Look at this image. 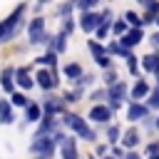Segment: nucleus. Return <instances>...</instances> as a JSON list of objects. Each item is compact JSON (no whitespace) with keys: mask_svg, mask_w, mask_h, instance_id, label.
Instances as JSON below:
<instances>
[{"mask_svg":"<svg viewBox=\"0 0 159 159\" xmlns=\"http://www.w3.org/2000/svg\"><path fill=\"white\" fill-rule=\"evenodd\" d=\"M127 20H129L132 25H139V22H142V20H139V17L134 15V12H127Z\"/></svg>","mask_w":159,"mask_h":159,"instance_id":"b1692460","label":"nucleus"},{"mask_svg":"<svg viewBox=\"0 0 159 159\" xmlns=\"http://www.w3.org/2000/svg\"><path fill=\"white\" fill-rule=\"evenodd\" d=\"M152 159H159V157H152Z\"/></svg>","mask_w":159,"mask_h":159,"instance_id":"c85d7f7f","label":"nucleus"},{"mask_svg":"<svg viewBox=\"0 0 159 159\" xmlns=\"http://www.w3.org/2000/svg\"><path fill=\"white\" fill-rule=\"evenodd\" d=\"M144 67H147V70H157V67H159V57H157V55L144 57Z\"/></svg>","mask_w":159,"mask_h":159,"instance_id":"a211bd4d","label":"nucleus"},{"mask_svg":"<svg viewBox=\"0 0 159 159\" xmlns=\"http://www.w3.org/2000/svg\"><path fill=\"white\" fill-rule=\"evenodd\" d=\"M97 25H99V15H94V12H84L82 15V22H80L82 30H97Z\"/></svg>","mask_w":159,"mask_h":159,"instance_id":"20e7f679","label":"nucleus"},{"mask_svg":"<svg viewBox=\"0 0 159 159\" xmlns=\"http://www.w3.org/2000/svg\"><path fill=\"white\" fill-rule=\"evenodd\" d=\"M139 40H142V30H132V32H124L122 45H124V47H132V45H137Z\"/></svg>","mask_w":159,"mask_h":159,"instance_id":"423d86ee","label":"nucleus"},{"mask_svg":"<svg viewBox=\"0 0 159 159\" xmlns=\"http://www.w3.org/2000/svg\"><path fill=\"white\" fill-rule=\"evenodd\" d=\"M55 50H57V52H62V50H65V35H57V42H55Z\"/></svg>","mask_w":159,"mask_h":159,"instance_id":"4be33fe9","label":"nucleus"},{"mask_svg":"<svg viewBox=\"0 0 159 159\" xmlns=\"http://www.w3.org/2000/svg\"><path fill=\"white\" fill-rule=\"evenodd\" d=\"M62 154H65V159H77L75 157V142L67 139V137L62 139Z\"/></svg>","mask_w":159,"mask_h":159,"instance_id":"9d476101","label":"nucleus"},{"mask_svg":"<svg viewBox=\"0 0 159 159\" xmlns=\"http://www.w3.org/2000/svg\"><path fill=\"white\" fill-rule=\"evenodd\" d=\"M124 144H127V147H137V144H139V132H137V129H129V132L124 134Z\"/></svg>","mask_w":159,"mask_h":159,"instance_id":"ddd939ff","label":"nucleus"},{"mask_svg":"<svg viewBox=\"0 0 159 159\" xmlns=\"http://www.w3.org/2000/svg\"><path fill=\"white\" fill-rule=\"evenodd\" d=\"M17 82H20L22 87H32V80H30L27 70H20V72H17Z\"/></svg>","mask_w":159,"mask_h":159,"instance_id":"2eb2a0df","label":"nucleus"},{"mask_svg":"<svg viewBox=\"0 0 159 159\" xmlns=\"http://www.w3.org/2000/svg\"><path fill=\"white\" fill-rule=\"evenodd\" d=\"M157 127H159V119H157Z\"/></svg>","mask_w":159,"mask_h":159,"instance_id":"7c9ffc66","label":"nucleus"},{"mask_svg":"<svg viewBox=\"0 0 159 159\" xmlns=\"http://www.w3.org/2000/svg\"><path fill=\"white\" fill-rule=\"evenodd\" d=\"M89 50H92V55H94V60H99V57H102V47H99L97 42H89Z\"/></svg>","mask_w":159,"mask_h":159,"instance_id":"aec40b11","label":"nucleus"},{"mask_svg":"<svg viewBox=\"0 0 159 159\" xmlns=\"http://www.w3.org/2000/svg\"><path fill=\"white\" fill-rule=\"evenodd\" d=\"M67 124H70V127H75V132H77L82 139H94V132L84 124V119H80V117L70 114V117H67Z\"/></svg>","mask_w":159,"mask_h":159,"instance_id":"f03ea898","label":"nucleus"},{"mask_svg":"<svg viewBox=\"0 0 159 159\" xmlns=\"http://www.w3.org/2000/svg\"><path fill=\"white\" fill-rule=\"evenodd\" d=\"M152 42H154V45H157V47H159V32H157V35H154V37H152Z\"/></svg>","mask_w":159,"mask_h":159,"instance_id":"cd10ccee","label":"nucleus"},{"mask_svg":"<svg viewBox=\"0 0 159 159\" xmlns=\"http://www.w3.org/2000/svg\"><path fill=\"white\" fill-rule=\"evenodd\" d=\"M147 92H149L147 82H137V84H134V89H132V97H134V99H142Z\"/></svg>","mask_w":159,"mask_h":159,"instance_id":"f8f14e48","label":"nucleus"},{"mask_svg":"<svg viewBox=\"0 0 159 159\" xmlns=\"http://www.w3.org/2000/svg\"><path fill=\"white\" fill-rule=\"evenodd\" d=\"M40 2H47V0H40Z\"/></svg>","mask_w":159,"mask_h":159,"instance_id":"c756f323","label":"nucleus"},{"mask_svg":"<svg viewBox=\"0 0 159 159\" xmlns=\"http://www.w3.org/2000/svg\"><path fill=\"white\" fill-rule=\"evenodd\" d=\"M40 117V104H27V122H37Z\"/></svg>","mask_w":159,"mask_h":159,"instance_id":"4468645a","label":"nucleus"},{"mask_svg":"<svg viewBox=\"0 0 159 159\" xmlns=\"http://www.w3.org/2000/svg\"><path fill=\"white\" fill-rule=\"evenodd\" d=\"M37 80H40V87H45V89H52V87H55V75H52V72H45V70H40Z\"/></svg>","mask_w":159,"mask_h":159,"instance_id":"0eeeda50","label":"nucleus"},{"mask_svg":"<svg viewBox=\"0 0 159 159\" xmlns=\"http://www.w3.org/2000/svg\"><path fill=\"white\" fill-rule=\"evenodd\" d=\"M89 119H94V122H107V119H109V109H107V107H92Z\"/></svg>","mask_w":159,"mask_h":159,"instance_id":"6e6552de","label":"nucleus"},{"mask_svg":"<svg viewBox=\"0 0 159 159\" xmlns=\"http://www.w3.org/2000/svg\"><path fill=\"white\" fill-rule=\"evenodd\" d=\"M124 84L119 82V84H112L109 87V99H112V107H119V102H122V97H124Z\"/></svg>","mask_w":159,"mask_h":159,"instance_id":"39448f33","label":"nucleus"},{"mask_svg":"<svg viewBox=\"0 0 159 159\" xmlns=\"http://www.w3.org/2000/svg\"><path fill=\"white\" fill-rule=\"evenodd\" d=\"M114 32H117V35H124V32H127V25H124L122 20H117V22H114Z\"/></svg>","mask_w":159,"mask_h":159,"instance_id":"412c9836","label":"nucleus"},{"mask_svg":"<svg viewBox=\"0 0 159 159\" xmlns=\"http://www.w3.org/2000/svg\"><path fill=\"white\" fill-rule=\"evenodd\" d=\"M97 65H102V67H109V57H104V55H102V57L97 60Z\"/></svg>","mask_w":159,"mask_h":159,"instance_id":"a878e982","label":"nucleus"},{"mask_svg":"<svg viewBox=\"0 0 159 159\" xmlns=\"http://www.w3.org/2000/svg\"><path fill=\"white\" fill-rule=\"evenodd\" d=\"M149 152H152V154H157V152H159V144H152V147H149Z\"/></svg>","mask_w":159,"mask_h":159,"instance_id":"bb28decb","label":"nucleus"},{"mask_svg":"<svg viewBox=\"0 0 159 159\" xmlns=\"http://www.w3.org/2000/svg\"><path fill=\"white\" fill-rule=\"evenodd\" d=\"M117 137H119V129H117V127H109V139L117 142Z\"/></svg>","mask_w":159,"mask_h":159,"instance_id":"393cba45","label":"nucleus"},{"mask_svg":"<svg viewBox=\"0 0 159 159\" xmlns=\"http://www.w3.org/2000/svg\"><path fill=\"white\" fill-rule=\"evenodd\" d=\"M22 10H25V5H20L7 20L0 22V42H7V40L15 35V27H17V20H20V15H22Z\"/></svg>","mask_w":159,"mask_h":159,"instance_id":"f257e3e1","label":"nucleus"},{"mask_svg":"<svg viewBox=\"0 0 159 159\" xmlns=\"http://www.w3.org/2000/svg\"><path fill=\"white\" fill-rule=\"evenodd\" d=\"M12 104H15V107H27V97L20 94V92H15V94H12Z\"/></svg>","mask_w":159,"mask_h":159,"instance_id":"6ab92c4d","label":"nucleus"},{"mask_svg":"<svg viewBox=\"0 0 159 159\" xmlns=\"http://www.w3.org/2000/svg\"><path fill=\"white\" fill-rule=\"evenodd\" d=\"M10 77H12V70H10V67H7V70H5V72H2V87H5V89H7V92H10V89H12V80H10Z\"/></svg>","mask_w":159,"mask_h":159,"instance_id":"f3484780","label":"nucleus"},{"mask_svg":"<svg viewBox=\"0 0 159 159\" xmlns=\"http://www.w3.org/2000/svg\"><path fill=\"white\" fill-rule=\"evenodd\" d=\"M144 114H147V107H142V104H132V107H129V119H132V122L142 119Z\"/></svg>","mask_w":159,"mask_h":159,"instance_id":"9b49d317","label":"nucleus"},{"mask_svg":"<svg viewBox=\"0 0 159 159\" xmlns=\"http://www.w3.org/2000/svg\"><path fill=\"white\" fill-rule=\"evenodd\" d=\"M0 122L2 124H10L12 122V112H10V104L5 99H0Z\"/></svg>","mask_w":159,"mask_h":159,"instance_id":"1a4fd4ad","label":"nucleus"},{"mask_svg":"<svg viewBox=\"0 0 159 159\" xmlns=\"http://www.w3.org/2000/svg\"><path fill=\"white\" fill-rule=\"evenodd\" d=\"M45 35V20L42 17H35L30 22V42H40Z\"/></svg>","mask_w":159,"mask_h":159,"instance_id":"7ed1b4c3","label":"nucleus"},{"mask_svg":"<svg viewBox=\"0 0 159 159\" xmlns=\"http://www.w3.org/2000/svg\"><path fill=\"white\" fill-rule=\"evenodd\" d=\"M65 75H67V77H80V75H82V67H80V65H67V67H65Z\"/></svg>","mask_w":159,"mask_h":159,"instance_id":"dca6fc26","label":"nucleus"},{"mask_svg":"<svg viewBox=\"0 0 159 159\" xmlns=\"http://www.w3.org/2000/svg\"><path fill=\"white\" fill-rule=\"evenodd\" d=\"M149 107H159V89L152 92V99H149Z\"/></svg>","mask_w":159,"mask_h":159,"instance_id":"5701e85b","label":"nucleus"}]
</instances>
